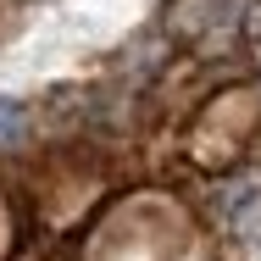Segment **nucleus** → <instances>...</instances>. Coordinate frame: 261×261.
<instances>
[]
</instances>
